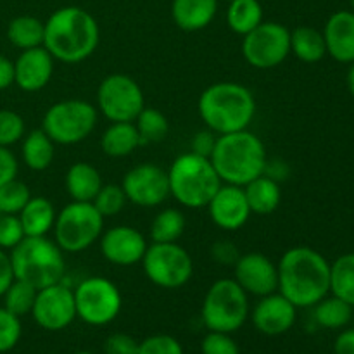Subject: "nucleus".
Wrapping results in <instances>:
<instances>
[{
    "label": "nucleus",
    "mask_w": 354,
    "mask_h": 354,
    "mask_svg": "<svg viewBox=\"0 0 354 354\" xmlns=\"http://www.w3.org/2000/svg\"><path fill=\"white\" fill-rule=\"evenodd\" d=\"M277 270L279 292L296 308H313L330 292V263L308 245L283 252Z\"/></svg>",
    "instance_id": "f257e3e1"
},
{
    "label": "nucleus",
    "mask_w": 354,
    "mask_h": 354,
    "mask_svg": "<svg viewBox=\"0 0 354 354\" xmlns=\"http://www.w3.org/2000/svg\"><path fill=\"white\" fill-rule=\"evenodd\" d=\"M99 41L100 30L97 19L82 7H61L45 21L44 47L55 61L66 64L86 61L97 50Z\"/></svg>",
    "instance_id": "f03ea898"
},
{
    "label": "nucleus",
    "mask_w": 354,
    "mask_h": 354,
    "mask_svg": "<svg viewBox=\"0 0 354 354\" xmlns=\"http://www.w3.org/2000/svg\"><path fill=\"white\" fill-rule=\"evenodd\" d=\"M197 111L206 128L216 135L234 133L251 127L256 116V99L241 83L218 82L201 93Z\"/></svg>",
    "instance_id": "7ed1b4c3"
},
{
    "label": "nucleus",
    "mask_w": 354,
    "mask_h": 354,
    "mask_svg": "<svg viewBox=\"0 0 354 354\" xmlns=\"http://www.w3.org/2000/svg\"><path fill=\"white\" fill-rule=\"evenodd\" d=\"M209 159L221 182L239 187L265 175L268 162L265 144L249 130L218 135Z\"/></svg>",
    "instance_id": "20e7f679"
},
{
    "label": "nucleus",
    "mask_w": 354,
    "mask_h": 354,
    "mask_svg": "<svg viewBox=\"0 0 354 354\" xmlns=\"http://www.w3.org/2000/svg\"><path fill=\"white\" fill-rule=\"evenodd\" d=\"M168 182L169 196L189 209L206 207L223 183L211 159L194 152L180 154L171 162L168 169Z\"/></svg>",
    "instance_id": "39448f33"
},
{
    "label": "nucleus",
    "mask_w": 354,
    "mask_h": 354,
    "mask_svg": "<svg viewBox=\"0 0 354 354\" xmlns=\"http://www.w3.org/2000/svg\"><path fill=\"white\" fill-rule=\"evenodd\" d=\"M9 256L14 279L37 290L62 282L66 275L64 251L48 237H24Z\"/></svg>",
    "instance_id": "423d86ee"
},
{
    "label": "nucleus",
    "mask_w": 354,
    "mask_h": 354,
    "mask_svg": "<svg viewBox=\"0 0 354 354\" xmlns=\"http://www.w3.org/2000/svg\"><path fill=\"white\" fill-rule=\"evenodd\" d=\"M209 332L234 334L249 317V294L234 279H220L207 289L201 310Z\"/></svg>",
    "instance_id": "0eeeda50"
},
{
    "label": "nucleus",
    "mask_w": 354,
    "mask_h": 354,
    "mask_svg": "<svg viewBox=\"0 0 354 354\" xmlns=\"http://www.w3.org/2000/svg\"><path fill=\"white\" fill-rule=\"evenodd\" d=\"M104 220L92 203L71 201L55 216L54 242L69 254L86 251L102 235Z\"/></svg>",
    "instance_id": "6e6552de"
},
{
    "label": "nucleus",
    "mask_w": 354,
    "mask_h": 354,
    "mask_svg": "<svg viewBox=\"0 0 354 354\" xmlns=\"http://www.w3.org/2000/svg\"><path fill=\"white\" fill-rule=\"evenodd\" d=\"M97 107L88 100H59L45 111L41 130L54 144L75 145L92 135L97 127Z\"/></svg>",
    "instance_id": "1a4fd4ad"
},
{
    "label": "nucleus",
    "mask_w": 354,
    "mask_h": 354,
    "mask_svg": "<svg viewBox=\"0 0 354 354\" xmlns=\"http://www.w3.org/2000/svg\"><path fill=\"white\" fill-rule=\"evenodd\" d=\"M142 268L154 286L173 290L192 279L194 261L189 251L178 245V242H151L142 258Z\"/></svg>",
    "instance_id": "9d476101"
},
{
    "label": "nucleus",
    "mask_w": 354,
    "mask_h": 354,
    "mask_svg": "<svg viewBox=\"0 0 354 354\" xmlns=\"http://www.w3.org/2000/svg\"><path fill=\"white\" fill-rule=\"evenodd\" d=\"M76 317L92 327H104L118 318L123 296L114 282L104 277H88L73 289Z\"/></svg>",
    "instance_id": "9b49d317"
},
{
    "label": "nucleus",
    "mask_w": 354,
    "mask_h": 354,
    "mask_svg": "<svg viewBox=\"0 0 354 354\" xmlns=\"http://www.w3.org/2000/svg\"><path fill=\"white\" fill-rule=\"evenodd\" d=\"M144 107L140 85L123 73L106 76L97 88V109L111 123H133Z\"/></svg>",
    "instance_id": "f8f14e48"
},
{
    "label": "nucleus",
    "mask_w": 354,
    "mask_h": 354,
    "mask_svg": "<svg viewBox=\"0 0 354 354\" xmlns=\"http://www.w3.org/2000/svg\"><path fill=\"white\" fill-rule=\"evenodd\" d=\"M290 54V30L275 21H263L244 35L242 55L256 69H273Z\"/></svg>",
    "instance_id": "ddd939ff"
},
{
    "label": "nucleus",
    "mask_w": 354,
    "mask_h": 354,
    "mask_svg": "<svg viewBox=\"0 0 354 354\" xmlns=\"http://www.w3.org/2000/svg\"><path fill=\"white\" fill-rule=\"evenodd\" d=\"M31 317L38 327L48 332L64 330L75 322L76 304L75 292L64 282L52 283L37 292Z\"/></svg>",
    "instance_id": "4468645a"
},
{
    "label": "nucleus",
    "mask_w": 354,
    "mask_h": 354,
    "mask_svg": "<svg viewBox=\"0 0 354 354\" xmlns=\"http://www.w3.org/2000/svg\"><path fill=\"white\" fill-rule=\"evenodd\" d=\"M121 187L128 203L138 207H156L169 197L168 171L154 162L133 166L123 176Z\"/></svg>",
    "instance_id": "2eb2a0df"
},
{
    "label": "nucleus",
    "mask_w": 354,
    "mask_h": 354,
    "mask_svg": "<svg viewBox=\"0 0 354 354\" xmlns=\"http://www.w3.org/2000/svg\"><path fill=\"white\" fill-rule=\"evenodd\" d=\"M147 245L145 235L130 225L111 227L100 235V252L104 259L116 266H133L142 263Z\"/></svg>",
    "instance_id": "dca6fc26"
},
{
    "label": "nucleus",
    "mask_w": 354,
    "mask_h": 354,
    "mask_svg": "<svg viewBox=\"0 0 354 354\" xmlns=\"http://www.w3.org/2000/svg\"><path fill=\"white\" fill-rule=\"evenodd\" d=\"M234 270V280L251 296L263 297L279 290V270L266 254H241L235 261Z\"/></svg>",
    "instance_id": "f3484780"
},
{
    "label": "nucleus",
    "mask_w": 354,
    "mask_h": 354,
    "mask_svg": "<svg viewBox=\"0 0 354 354\" xmlns=\"http://www.w3.org/2000/svg\"><path fill=\"white\" fill-rule=\"evenodd\" d=\"M206 207L211 221L227 232H235L244 227L252 214L244 189L230 183H221Z\"/></svg>",
    "instance_id": "a211bd4d"
},
{
    "label": "nucleus",
    "mask_w": 354,
    "mask_h": 354,
    "mask_svg": "<svg viewBox=\"0 0 354 354\" xmlns=\"http://www.w3.org/2000/svg\"><path fill=\"white\" fill-rule=\"evenodd\" d=\"M296 317L297 308L287 297H283L279 290L259 297L258 304L251 313L252 325H254L256 330L270 335V337L289 332L296 324Z\"/></svg>",
    "instance_id": "6ab92c4d"
},
{
    "label": "nucleus",
    "mask_w": 354,
    "mask_h": 354,
    "mask_svg": "<svg viewBox=\"0 0 354 354\" xmlns=\"http://www.w3.org/2000/svg\"><path fill=\"white\" fill-rule=\"evenodd\" d=\"M54 64L55 59L44 45L21 50L14 61V83L28 93L40 92L50 83Z\"/></svg>",
    "instance_id": "aec40b11"
},
{
    "label": "nucleus",
    "mask_w": 354,
    "mask_h": 354,
    "mask_svg": "<svg viewBox=\"0 0 354 354\" xmlns=\"http://www.w3.org/2000/svg\"><path fill=\"white\" fill-rule=\"evenodd\" d=\"M327 54L337 62H354V12L337 10L327 19L324 28Z\"/></svg>",
    "instance_id": "412c9836"
},
{
    "label": "nucleus",
    "mask_w": 354,
    "mask_h": 354,
    "mask_svg": "<svg viewBox=\"0 0 354 354\" xmlns=\"http://www.w3.org/2000/svg\"><path fill=\"white\" fill-rule=\"evenodd\" d=\"M220 0H173V23L183 31H201L209 26L218 12Z\"/></svg>",
    "instance_id": "4be33fe9"
},
{
    "label": "nucleus",
    "mask_w": 354,
    "mask_h": 354,
    "mask_svg": "<svg viewBox=\"0 0 354 354\" xmlns=\"http://www.w3.org/2000/svg\"><path fill=\"white\" fill-rule=\"evenodd\" d=\"M64 183L71 201L78 203H92L100 187L104 185L99 169L85 161H78L69 166Z\"/></svg>",
    "instance_id": "5701e85b"
},
{
    "label": "nucleus",
    "mask_w": 354,
    "mask_h": 354,
    "mask_svg": "<svg viewBox=\"0 0 354 354\" xmlns=\"http://www.w3.org/2000/svg\"><path fill=\"white\" fill-rule=\"evenodd\" d=\"M26 237H47L55 223V207L47 197H31L19 214Z\"/></svg>",
    "instance_id": "b1692460"
},
{
    "label": "nucleus",
    "mask_w": 354,
    "mask_h": 354,
    "mask_svg": "<svg viewBox=\"0 0 354 354\" xmlns=\"http://www.w3.org/2000/svg\"><path fill=\"white\" fill-rule=\"evenodd\" d=\"M242 189H244L251 213L261 214V216H266V214H272L273 211H277V207L280 206V201H282L280 183L268 175H261L258 178L251 180Z\"/></svg>",
    "instance_id": "393cba45"
},
{
    "label": "nucleus",
    "mask_w": 354,
    "mask_h": 354,
    "mask_svg": "<svg viewBox=\"0 0 354 354\" xmlns=\"http://www.w3.org/2000/svg\"><path fill=\"white\" fill-rule=\"evenodd\" d=\"M140 145L135 123H111L100 137V149L109 158H127Z\"/></svg>",
    "instance_id": "a878e982"
},
{
    "label": "nucleus",
    "mask_w": 354,
    "mask_h": 354,
    "mask_svg": "<svg viewBox=\"0 0 354 354\" xmlns=\"http://www.w3.org/2000/svg\"><path fill=\"white\" fill-rule=\"evenodd\" d=\"M24 165L33 171H44L52 165L55 156V144L44 130H33L23 137L21 147Z\"/></svg>",
    "instance_id": "bb28decb"
},
{
    "label": "nucleus",
    "mask_w": 354,
    "mask_h": 354,
    "mask_svg": "<svg viewBox=\"0 0 354 354\" xmlns=\"http://www.w3.org/2000/svg\"><path fill=\"white\" fill-rule=\"evenodd\" d=\"M290 54L299 61L313 64L327 55L324 33L311 26H299L290 31Z\"/></svg>",
    "instance_id": "cd10ccee"
},
{
    "label": "nucleus",
    "mask_w": 354,
    "mask_h": 354,
    "mask_svg": "<svg viewBox=\"0 0 354 354\" xmlns=\"http://www.w3.org/2000/svg\"><path fill=\"white\" fill-rule=\"evenodd\" d=\"M45 23L35 16H17L7 26V38L19 50L44 45Z\"/></svg>",
    "instance_id": "c85d7f7f"
},
{
    "label": "nucleus",
    "mask_w": 354,
    "mask_h": 354,
    "mask_svg": "<svg viewBox=\"0 0 354 354\" xmlns=\"http://www.w3.org/2000/svg\"><path fill=\"white\" fill-rule=\"evenodd\" d=\"M263 23V6L259 0H230L227 7V24L234 33L248 35Z\"/></svg>",
    "instance_id": "c756f323"
},
{
    "label": "nucleus",
    "mask_w": 354,
    "mask_h": 354,
    "mask_svg": "<svg viewBox=\"0 0 354 354\" xmlns=\"http://www.w3.org/2000/svg\"><path fill=\"white\" fill-rule=\"evenodd\" d=\"M187 227L185 214L176 207H166L159 211L151 223V241L152 242H178Z\"/></svg>",
    "instance_id": "7c9ffc66"
},
{
    "label": "nucleus",
    "mask_w": 354,
    "mask_h": 354,
    "mask_svg": "<svg viewBox=\"0 0 354 354\" xmlns=\"http://www.w3.org/2000/svg\"><path fill=\"white\" fill-rule=\"evenodd\" d=\"M330 292L354 308V252L339 256L330 265Z\"/></svg>",
    "instance_id": "2f4dec72"
},
{
    "label": "nucleus",
    "mask_w": 354,
    "mask_h": 354,
    "mask_svg": "<svg viewBox=\"0 0 354 354\" xmlns=\"http://www.w3.org/2000/svg\"><path fill=\"white\" fill-rule=\"evenodd\" d=\"M315 320L324 328H342L353 317V306L335 296H325L315 304Z\"/></svg>",
    "instance_id": "473e14b6"
},
{
    "label": "nucleus",
    "mask_w": 354,
    "mask_h": 354,
    "mask_svg": "<svg viewBox=\"0 0 354 354\" xmlns=\"http://www.w3.org/2000/svg\"><path fill=\"white\" fill-rule=\"evenodd\" d=\"M138 135H140L142 145L156 144L165 140L169 131V121L165 114L156 107L145 106L133 121Z\"/></svg>",
    "instance_id": "72a5a7b5"
},
{
    "label": "nucleus",
    "mask_w": 354,
    "mask_h": 354,
    "mask_svg": "<svg viewBox=\"0 0 354 354\" xmlns=\"http://www.w3.org/2000/svg\"><path fill=\"white\" fill-rule=\"evenodd\" d=\"M37 292L38 290L31 283L14 279V282L7 287L2 296L3 308L19 318L24 317V315H30L31 310H33Z\"/></svg>",
    "instance_id": "f704fd0d"
},
{
    "label": "nucleus",
    "mask_w": 354,
    "mask_h": 354,
    "mask_svg": "<svg viewBox=\"0 0 354 354\" xmlns=\"http://www.w3.org/2000/svg\"><path fill=\"white\" fill-rule=\"evenodd\" d=\"M30 199V189L21 180L14 178L0 187V211H2V214H19Z\"/></svg>",
    "instance_id": "c9c22d12"
},
{
    "label": "nucleus",
    "mask_w": 354,
    "mask_h": 354,
    "mask_svg": "<svg viewBox=\"0 0 354 354\" xmlns=\"http://www.w3.org/2000/svg\"><path fill=\"white\" fill-rule=\"evenodd\" d=\"M128 199L124 196V190L121 185L116 183H107V185L100 187V190L97 192L95 199L92 201V204L95 206V209L102 214L104 218L116 216L127 206Z\"/></svg>",
    "instance_id": "e433bc0d"
},
{
    "label": "nucleus",
    "mask_w": 354,
    "mask_h": 354,
    "mask_svg": "<svg viewBox=\"0 0 354 354\" xmlns=\"http://www.w3.org/2000/svg\"><path fill=\"white\" fill-rule=\"evenodd\" d=\"M26 124L21 114L10 109H0V147H10L23 140Z\"/></svg>",
    "instance_id": "4c0bfd02"
},
{
    "label": "nucleus",
    "mask_w": 354,
    "mask_h": 354,
    "mask_svg": "<svg viewBox=\"0 0 354 354\" xmlns=\"http://www.w3.org/2000/svg\"><path fill=\"white\" fill-rule=\"evenodd\" d=\"M21 327L19 317L10 313L6 308H0V353H7L16 348V344L21 339Z\"/></svg>",
    "instance_id": "58836bf2"
},
{
    "label": "nucleus",
    "mask_w": 354,
    "mask_h": 354,
    "mask_svg": "<svg viewBox=\"0 0 354 354\" xmlns=\"http://www.w3.org/2000/svg\"><path fill=\"white\" fill-rule=\"evenodd\" d=\"M24 237H26L24 228L17 214H2L0 216V249L12 251Z\"/></svg>",
    "instance_id": "ea45409f"
},
{
    "label": "nucleus",
    "mask_w": 354,
    "mask_h": 354,
    "mask_svg": "<svg viewBox=\"0 0 354 354\" xmlns=\"http://www.w3.org/2000/svg\"><path fill=\"white\" fill-rule=\"evenodd\" d=\"M138 354H183V348L171 335L156 334L138 344Z\"/></svg>",
    "instance_id": "a19ab883"
},
{
    "label": "nucleus",
    "mask_w": 354,
    "mask_h": 354,
    "mask_svg": "<svg viewBox=\"0 0 354 354\" xmlns=\"http://www.w3.org/2000/svg\"><path fill=\"white\" fill-rule=\"evenodd\" d=\"M201 351L203 354H241L237 342L225 332H209L203 339Z\"/></svg>",
    "instance_id": "79ce46f5"
},
{
    "label": "nucleus",
    "mask_w": 354,
    "mask_h": 354,
    "mask_svg": "<svg viewBox=\"0 0 354 354\" xmlns=\"http://www.w3.org/2000/svg\"><path fill=\"white\" fill-rule=\"evenodd\" d=\"M138 344L131 335L128 334H113L104 342V353L106 354H138Z\"/></svg>",
    "instance_id": "37998d69"
},
{
    "label": "nucleus",
    "mask_w": 354,
    "mask_h": 354,
    "mask_svg": "<svg viewBox=\"0 0 354 354\" xmlns=\"http://www.w3.org/2000/svg\"><path fill=\"white\" fill-rule=\"evenodd\" d=\"M216 138L218 135L214 133V131H211L209 128L197 131V133L194 135L192 142H190V147H192L190 152L204 156V158H211L214 145H216Z\"/></svg>",
    "instance_id": "c03bdc74"
},
{
    "label": "nucleus",
    "mask_w": 354,
    "mask_h": 354,
    "mask_svg": "<svg viewBox=\"0 0 354 354\" xmlns=\"http://www.w3.org/2000/svg\"><path fill=\"white\" fill-rule=\"evenodd\" d=\"M17 159L9 147H0V187L17 178Z\"/></svg>",
    "instance_id": "a18cd8bd"
},
{
    "label": "nucleus",
    "mask_w": 354,
    "mask_h": 354,
    "mask_svg": "<svg viewBox=\"0 0 354 354\" xmlns=\"http://www.w3.org/2000/svg\"><path fill=\"white\" fill-rule=\"evenodd\" d=\"M213 258L218 263H223V265H235V261L239 259V251L235 248V244L228 241H220L213 245Z\"/></svg>",
    "instance_id": "49530a36"
},
{
    "label": "nucleus",
    "mask_w": 354,
    "mask_h": 354,
    "mask_svg": "<svg viewBox=\"0 0 354 354\" xmlns=\"http://www.w3.org/2000/svg\"><path fill=\"white\" fill-rule=\"evenodd\" d=\"M14 282L12 265H10V256L7 251L0 249V297L7 290V287Z\"/></svg>",
    "instance_id": "de8ad7c7"
},
{
    "label": "nucleus",
    "mask_w": 354,
    "mask_h": 354,
    "mask_svg": "<svg viewBox=\"0 0 354 354\" xmlns=\"http://www.w3.org/2000/svg\"><path fill=\"white\" fill-rule=\"evenodd\" d=\"M334 351L335 354H354V328H349L337 335Z\"/></svg>",
    "instance_id": "09e8293b"
},
{
    "label": "nucleus",
    "mask_w": 354,
    "mask_h": 354,
    "mask_svg": "<svg viewBox=\"0 0 354 354\" xmlns=\"http://www.w3.org/2000/svg\"><path fill=\"white\" fill-rule=\"evenodd\" d=\"M14 83V62L0 54V90L9 88Z\"/></svg>",
    "instance_id": "8fccbe9b"
},
{
    "label": "nucleus",
    "mask_w": 354,
    "mask_h": 354,
    "mask_svg": "<svg viewBox=\"0 0 354 354\" xmlns=\"http://www.w3.org/2000/svg\"><path fill=\"white\" fill-rule=\"evenodd\" d=\"M348 88H349V93L354 97V62H351L348 71Z\"/></svg>",
    "instance_id": "3c124183"
},
{
    "label": "nucleus",
    "mask_w": 354,
    "mask_h": 354,
    "mask_svg": "<svg viewBox=\"0 0 354 354\" xmlns=\"http://www.w3.org/2000/svg\"><path fill=\"white\" fill-rule=\"evenodd\" d=\"M73 354H92V353H88V351H78V353H73Z\"/></svg>",
    "instance_id": "603ef678"
},
{
    "label": "nucleus",
    "mask_w": 354,
    "mask_h": 354,
    "mask_svg": "<svg viewBox=\"0 0 354 354\" xmlns=\"http://www.w3.org/2000/svg\"><path fill=\"white\" fill-rule=\"evenodd\" d=\"M351 6H353V12H354V0H351Z\"/></svg>",
    "instance_id": "864d4df0"
},
{
    "label": "nucleus",
    "mask_w": 354,
    "mask_h": 354,
    "mask_svg": "<svg viewBox=\"0 0 354 354\" xmlns=\"http://www.w3.org/2000/svg\"><path fill=\"white\" fill-rule=\"evenodd\" d=\"M223 2H230V0H223Z\"/></svg>",
    "instance_id": "5fc2aeb1"
},
{
    "label": "nucleus",
    "mask_w": 354,
    "mask_h": 354,
    "mask_svg": "<svg viewBox=\"0 0 354 354\" xmlns=\"http://www.w3.org/2000/svg\"><path fill=\"white\" fill-rule=\"evenodd\" d=\"M0 216H2V211H0Z\"/></svg>",
    "instance_id": "6e6d98bb"
}]
</instances>
